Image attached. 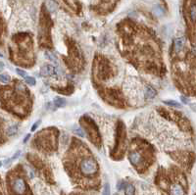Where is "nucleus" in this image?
Wrapping results in <instances>:
<instances>
[{
    "instance_id": "1",
    "label": "nucleus",
    "mask_w": 196,
    "mask_h": 195,
    "mask_svg": "<svg viewBox=\"0 0 196 195\" xmlns=\"http://www.w3.org/2000/svg\"><path fill=\"white\" fill-rule=\"evenodd\" d=\"M77 165L66 163V169L69 175L82 187H93L98 176L99 167L92 156L82 155L78 157Z\"/></svg>"
},
{
    "instance_id": "2",
    "label": "nucleus",
    "mask_w": 196,
    "mask_h": 195,
    "mask_svg": "<svg viewBox=\"0 0 196 195\" xmlns=\"http://www.w3.org/2000/svg\"><path fill=\"white\" fill-rule=\"evenodd\" d=\"M8 183L11 195H31L27 182L22 177H10Z\"/></svg>"
},
{
    "instance_id": "3",
    "label": "nucleus",
    "mask_w": 196,
    "mask_h": 195,
    "mask_svg": "<svg viewBox=\"0 0 196 195\" xmlns=\"http://www.w3.org/2000/svg\"><path fill=\"white\" fill-rule=\"evenodd\" d=\"M128 159H130V162L131 163V165L135 166L136 169H138V171L143 170L147 167V164H146V162H145L143 156L137 151H131L130 154H128Z\"/></svg>"
},
{
    "instance_id": "4",
    "label": "nucleus",
    "mask_w": 196,
    "mask_h": 195,
    "mask_svg": "<svg viewBox=\"0 0 196 195\" xmlns=\"http://www.w3.org/2000/svg\"><path fill=\"white\" fill-rule=\"evenodd\" d=\"M185 187L181 182H174L171 184L170 193L171 195H185Z\"/></svg>"
},
{
    "instance_id": "5",
    "label": "nucleus",
    "mask_w": 196,
    "mask_h": 195,
    "mask_svg": "<svg viewBox=\"0 0 196 195\" xmlns=\"http://www.w3.org/2000/svg\"><path fill=\"white\" fill-rule=\"evenodd\" d=\"M57 69L52 65H44L42 68H41V74L43 76H57Z\"/></svg>"
},
{
    "instance_id": "6",
    "label": "nucleus",
    "mask_w": 196,
    "mask_h": 195,
    "mask_svg": "<svg viewBox=\"0 0 196 195\" xmlns=\"http://www.w3.org/2000/svg\"><path fill=\"white\" fill-rule=\"evenodd\" d=\"M183 46H184V39L182 37L174 39V51L176 53H178L182 50Z\"/></svg>"
},
{
    "instance_id": "7",
    "label": "nucleus",
    "mask_w": 196,
    "mask_h": 195,
    "mask_svg": "<svg viewBox=\"0 0 196 195\" xmlns=\"http://www.w3.org/2000/svg\"><path fill=\"white\" fill-rule=\"evenodd\" d=\"M155 96H156V90L150 85L146 86L144 89V97L148 99V100H151Z\"/></svg>"
},
{
    "instance_id": "8",
    "label": "nucleus",
    "mask_w": 196,
    "mask_h": 195,
    "mask_svg": "<svg viewBox=\"0 0 196 195\" xmlns=\"http://www.w3.org/2000/svg\"><path fill=\"white\" fill-rule=\"evenodd\" d=\"M45 6H46V9L50 13H54V12L58 10V4L54 0H46L45 1Z\"/></svg>"
},
{
    "instance_id": "9",
    "label": "nucleus",
    "mask_w": 196,
    "mask_h": 195,
    "mask_svg": "<svg viewBox=\"0 0 196 195\" xmlns=\"http://www.w3.org/2000/svg\"><path fill=\"white\" fill-rule=\"evenodd\" d=\"M189 18L192 23H196V4H192L189 8Z\"/></svg>"
},
{
    "instance_id": "10",
    "label": "nucleus",
    "mask_w": 196,
    "mask_h": 195,
    "mask_svg": "<svg viewBox=\"0 0 196 195\" xmlns=\"http://www.w3.org/2000/svg\"><path fill=\"white\" fill-rule=\"evenodd\" d=\"M54 105H55L57 108H61V107H64L66 105V99L64 98H62V97H56L55 99H54Z\"/></svg>"
},
{
    "instance_id": "11",
    "label": "nucleus",
    "mask_w": 196,
    "mask_h": 195,
    "mask_svg": "<svg viewBox=\"0 0 196 195\" xmlns=\"http://www.w3.org/2000/svg\"><path fill=\"white\" fill-rule=\"evenodd\" d=\"M135 186L131 184H128L126 186V189H125V194L126 195H135Z\"/></svg>"
},
{
    "instance_id": "12",
    "label": "nucleus",
    "mask_w": 196,
    "mask_h": 195,
    "mask_svg": "<svg viewBox=\"0 0 196 195\" xmlns=\"http://www.w3.org/2000/svg\"><path fill=\"white\" fill-rule=\"evenodd\" d=\"M18 131V126H12L7 130V135L8 136H13Z\"/></svg>"
},
{
    "instance_id": "13",
    "label": "nucleus",
    "mask_w": 196,
    "mask_h": 195,
    "mask_svg": "<svg viewBox=\"0 0 196 195\" xmlns=\"http://www.w3.org/2000/svg\"><path fill=\"white\" fill-rule=\"evenodd\" d=\"M10 81V76L8 74H1V82L3 84H8Z\"/></svg>"
},
{
    "instance_id": "14",
    "label": "nucleus",
    "mask_w": 196,
    "mask_h": 195,
    "mask_svg": "<svg viewBox=\"0 0 196 195\" xmlns=\"http://www.w3.org/2000/svg\"><path fill=\"white\" fill-rule=\"evenodd\" d=\"M166 105H168V106H171V107H181V104L178 102H177V101H165L164 102Z\"/></svg>"
},
{
    "instance_id": "15",
    "label": "nucleus",
    "mask_w": 196,
    "mask_h": 195,
    "mask_svg": "<svg viewBox=\"0 0 196 195\" xmlns=\"http://www.w3.org/2000/svg\"><path fill=\"white\" fill-rule=\"evenodd\" d=\"M25 81H26V82L28 84L35 85V80L33 78H32V77H26V78H25Z\"/></svg>"
},
{
    "instance_id": "16",
    "label": "nucleus",
    "mask_w": 196,
    "mask_h": 195,
    "mask_svg": "<svg viewBox=\"0 0 196 195\" xmlns=\"http://www.w3.org/2000/svg\"><path fill=\"white\" fill-rule=\"evenodd\" d=\"M102 195H110V185L108 183H105V185H104Z\"/></svg>"
},
{
    "instance_id": "17",
    "label": "nucleus",
    "mask_w": 196,
    "mask_h": 195,
    "mask_svg": "<svg viewBox=\"0 0 196 195\" xmlns=\"http://www.w3.org/2000/svg\"><path fill=\"white\" fill-rule=\"evenodd\" d=\"M75 134H78V136H81V137H83V136H85V132H83L81 128H77V130H75Z\"/></svg>"
},
{
    "instance_id": "18",
    "label": "nucleus",
    "mask_w": 196,
    "mask_h": 195,
    "mask_svg": "<svg viewBox=\"0 0 196 195\" xmlns=\"http://www.w3.org/2000/svg\"><path fill=\"white\" fill-rule=\"evenodd\" d=\"M154 12H155V14H156L157 16H161V15H163V13H164L163 10H162L159 6H157V7L155 8V10H154Z\"/></svg>"
},
{
    "instance_id": "19",
    "label": "nucleus",
    "mask_w": 196,
    "mask_h": 195,
    "mask_svg": "<svg viewBox=\"0 0 196 195\" xmlns=\"http://www.w3.org/2000/svg\"><path fill=\"white\" fill-rule=\"evenodd\" d=\"M17 74H19V76L23 77V78H26L27 77V73L23 71V70H20V69H17Z\"/></svg>"
},
{
    "instance_id": "20",
    "label": "nucleus",
    "mask_w": 196,
    "mask_h": 195,
    "mask_svg": "<svg viewBox=\"0 0 196 195\" xmlns=\"http://www.w3.org/2000/svg\"><path fill=\"white\" fill-rule=\"evenodd\" d=\"M40 123H41V121H37V122H35V124H33L32 126V131H35L37 127H38V126L40 124Z\"/></svg>"
},
{
    "instance_id": "21",
    "label": "nucleus",
    "mask_w": 196,
    "mask_h": 195,
    "mask_svg": "<svg viewBox=\"0 0 196 195\" xmlns=\"http://www.w3.org/2000/svg\"><path fill=\"white\" fill-rule=\"evenodd\" d=\"M181 101L184 103V104H187V103H188L189 101H188V99L187 98H185L184 96H181Z\"/></svg>"
},
{
    "instance_id": "22",
    "label": "nucleus",
    "mask_w": 196,
    "mask_h": 195,
    "mask_svg": "<svg viewBox=\"0 0 196 195\" xmlns=\"http://www.w3.org/2000/svg\"><path fill=\"white\" fill-rule=\"evenodd\" d=\"M190 106H191V109L196 112V104H191Z\"/></svg>"
},
{
    "instance_id": "23",
    "label": "nucleus",
    "mask_w": 196,
    "mask_h": 195,
    "mask_svg": "<svg viewBox=\"0 0 196 195\" xmlns=\"http://www.w3.org/2000/svg\"><path fill=\"white\" fill-rule=\"evenodd\" d=\"M30 136H31V134H28L27 136H26V138H25V140H24V142H27L28 140V138H30Z\"/></svg>"
},
{
    "instance_id": "24",
    "label": "nucleus",
    "mask_w": 196,
    "mask_h": 195,
    "mask_svg": "<svg viewBox=\"0 0 196 195\" xmlns=\"http://www.w3.org/2000/svg\"><path fill=\"white\" fill-rule=\"evenodd\" d=\"M3 67H4V64H3L2 62H1V68H0V69H1V70H3Z\"/></svg>"
},
{
    "instance_id": "25",
    "label": "nucleus",
    "mask_w": 196,
    "mask_h": 195,
    "mask_svg": "<svg viewBox=\"0 0 196 195\" xmlns=\"http://www.w3.org/2000/svg\"><path fill=\"white\" fill-rule=\"evenodd\" d=\"M195 195H196V194H195Z\"/></svg>"
}]
</instances>
